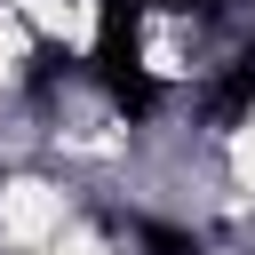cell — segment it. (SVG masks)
Returning a JSON list of instances; mask_svg holds the SVG:
<instances>
[{"mask_svg":"<svg viewBox=\"0 0 255 255\" xmlns=\"http://www.w3.org/2000/svg\"><path fill=\"white\" fill-rule=\"evenodd\" d=\"M0 239L8 247H56L64 239V191L56 183H40V175H16V183H0Z\"/></svg>","mask_w":255,"mask_h":255,"instance_id":"obj_1","label":"cell"},{"mask_svg":"<svg viewBox=\"0 0 255 255\" xmlns=\"http://www.w3.org/2000/svg\"><path fill=\"white\" fill-rule=\"evenodd\" d=\"M24 56H32V24H24V16H16V8L0 0V88H8L16 72H24Z\"/></svg>","mask_w":255,"mask_h":255,"instance_id":"obj_2","label":"cell"},{"mask_svg":"<svg viewBox=\"0 0 255 255\" xmlns=\"http://www.w3.org/2000/svg\"><path fill=\"white\" fill-rule=\"evenodd\" d=\"M231 183H239V191L255 199V112H247V120L231 128Z\"/></svg>","mask_w":255,"mask_h":255,"instance_id":"obj_3","label":"cell"}]
</instances>
